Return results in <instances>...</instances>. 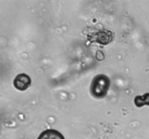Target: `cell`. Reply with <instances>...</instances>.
Returning <instances> with one entry per match:
<instances>
[{"label": "cell", "instance_id": "6da1fadb", "mask_svg": "<svg viewBox=\"0 0 149 139\" xmlns=\"http://www.w3.org/2000/svg\"><path fill=\"white\" fill-rule=\"evenodd\" d=\"M111 85L110 79L103 74L97 75L93 78L90 85V94L96 98H103L107 94Z\"/></svg>", "mask_w": 149, "mask_h": 139}, {"label": "cell", "instance_id": "7a4b0ae2", "mask_svg": "<svg viewBox=\"0 0 149 139\" xmlns=\"http://www.w3.org/2000/svg\"><path fill=\"white\" fill-rule=\"evenodd\" d=\"M14 86L19 91H26L31 85V79L28 75L21 73L17 75L13 81Z\"/></svg>", "mask_w": 149, "mask_h": 139}, {"label": "cell", "instance_id": "3957f363", "mask_svg": "<svg viewBox=\"0 0 149 139\" xmlns=\"http://www.w3.org/2000/svg\"><path fill=\"white\" fill-rule=\"evenodd\" d=\"M37 139H65V138L58 130L48 129L41 133Z\"/></svg>", "mask_w": 149, "mask_h": 139}, {"label": "cell", "instance_id": "277c9868", "mask_svg": "<svg viewBox=\"0 0 149 139\" xmlns=\"http://www.w3.org/2000/svg\"><path fill=\"white\" fill-rule=\"evenodd\" d=\"M134 103L138 107L149 105V93H146L142 96H137L134 99Z\"/></svg>", "mask_w": 149, "mask_h": 139}]
</instances>
